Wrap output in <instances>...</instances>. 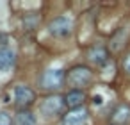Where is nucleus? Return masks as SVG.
I'll list each match as a JSON object with an SVG mask.
<instances>
[{
  "instance_id": "obj_11",
  "label": "nucleus",
  "mask_w": 130,
  "mask_h": 125,
  "mask_svg": "<svg viewBox=\"0 0 130 125\" xmlns=\"http://www.w3.org/2000/svg\"><path fill=\"white\" fill-rule=\"evenodd\" d=\"M13 125H36V118L29 109L18 111L13 118Z\"/></svg>"
},
{
  "instance_id": "obj_6",
  "label": "nucleus",
  "mask_w": 130,
  "mask_h": 125,
  "mask_svg": "<svg viewBox=\"0 0 130 125\" xmlns=\"http://www.w3.org/2000/svg\"><path fill=\"white\" fill-rule=\"evenodd\" d=\"M87 118H89L87 109L86 107H77V109L68 111L62 116V125H86Z\"/></svg>"
},
{
  "instance_id": "obj_9",
  "label": "nucleus",
  "mask_w": 130,
  "mask_h": 125,
  "mask_svg": "<svg viewBox=\"0 0 130 125\" xmlns=\"http://www.w3.org/2000/svg\"><path fill=\"white\" fill-rule=\"evenodd\" d=\"M16 63V54L14 50H11L9 47H2L0 48V72H7L14 66Z\"/></svg>"
},
{
  "instance_id": "obj_14",
  "label": "nucleus",
  "mask_w": 130,
  "mask_h": 125,
  "mask_svg": "<svg viewBox=\"0 0 130 125\" xmlns=\"http://www.w3.org/2000/svg\"><path fill=\"white\" fill-rule=\"evenodd\" d=\"M123 68H125V70H126V72L130 73V54H128V55L125 57V61H123Z\"/></svg>"
},
{
  "instance_id": "obj_4",
  "label": "nucleus",
  "mask_w": 130,
  "mask_h": 125,
  "mask_svg": "<svg viewBox=\"0 0 130 125\" xmlns=\"http://www.w3.org/2000/svg\"><path fill=\"white\" fill-rule=\"evenodd\" d=\"M73 31V22L68 16H57L48 23V32L55 38H66Z\"/></svg>"
},
{
  "instance_id": "obj_7",
  "label": "nucleus",
  "mask_w": 130,
  "mask_h": 125,
  "mask_svg": "<svg viewBox=\"0 0 130 125\" xmlns=\"http://www.w3.org/2000/svg\"><path fill=\"white\" fill-rule=\"evenodd\" d=\"M87 59L96 66H103L109 61V50L103 45H94L87 50Z\"/></svg>"
},
{
  "instance_id": "obj_2",
  "label": "nucleus",
  "mask_w": 130,
  "mask_h": 125,
  "mask_svg": "<svg viewBox=\"0 0 130 125\" xmlns=\"http://www.w3.org/2000/svg\"><path fill=\"white\" fill-rule=\"evenodd\" d=\"M66 82V73L64 70H46L39 75L38 79V84L39 88L46 89V91H54V89H59L62 84Z\"/></svg>"
},
{
  "instance_id": "obj_15",
  "label": "nucleus",
  "mask_w": 130,
  "mask_h": 125,
  "mask_svg": "<svg viewBox=\"0 0 130 125\" xmlns=\"http://www.w3.org/2000/svg\"><path fill=\"white\" fill-rule=\"evenodd\" d=\"M102 102H103V100H102L100 95H94V96H93V104H94V105H100Z\"/></svg>"
},
{
  "instance_id": "obj_5",
  "label": "nucleus",
  "mask_w": 130,
  "mask_h": 125,
  "mask_svg": "<svg viewBox=\"0 0 130 125\" xmlns=\"http://www.w3.org/2000/svg\"><path fill=\"white\" fill-rule=\"evenodd\" d=\"M36 100V93L29 86H16L14 88V104L20 107V111H25L30 107Z\"/></svg>"
},
{
  "instance_id": "obj_3",
  "label": "nucleus",
  "mask_w": 130,
  "mask_h": 125,
  "mask_svg": "<svg viewBox=\"0 0 130 125\" xmlns=\"http://www.w3.org/2000/svg\"><path fill=\"white\" fill-rule=\"evenodd\" d=\"M64 105H66L64 96H61V95H48L46 98L41 100L39 111H41V114H43L45 118H52V116H57V114L62 111Z\"/></svg>"
},
{
  "instance_id": "obj_13",
  "label": "nucleus",
  "mask_w": 130,
  "mask_h": 125,
  "mask_svg": "<svg viewBox=\"0 0 130 125\" xmlns=\"http://www.w3.org/2000/svg\"><path fill=\"white\" fill-rule=\"evenodd\" d=\"M0 125H13V120L7 113H0Z\"/></svg>"
},
{
  "instance_id": "obj_12",
  "label": "nucleus",
  "mask_w": 130,
  "mask_h": 125,
  "mask_svg": "<svg viewBox=\"0 0 130 125\" xmlns=\"http://www.w3.org/2000/svg\"><path fill=\"white\" fill-rule=\"evenodd\" d=\"M38 22H39V18H38L36 15H27V16L23 18V25H25V29H29V31H34L36 25H38Z\"/></svg>"
},
{
  "instance_id": "obj_8",
  "label": "nucleus",
  "mask_w": 130,
  "mask_h": 125,
  "mask_svg": "<svg viewBox=\"0 0 130 125\" xmlns=\"http://www.w3.org/2000/svg\"><path fill=\"white\" fill-rule=\"evenodd\" d=\"M112 125H126L130 121V105L128 104H119L114 113L110 114Z\"/></svg>"
},
{
  "instance_id": "obj_10",
  "label": "nucleus",
  "mask_w": 130,
  "mask_h": 125,
  "mask_svg": "<svg viewBox=\"0 0 130 125\" xmlns=\"http://www.w3.org/2000/svg\"><path fill=\"white\" fill-rule=\"evenodd\" d=\"M84 98H86V93H84L82 89H71V91H68V95L64 96V102H66L68 107L77 109V107H82Z\"/></svg>"
},
{
  "instance_id": "obj_1",
  "label": "nucleus",
  "mask_w": 130,
  "mask_h": 125,
  "mask_svg": "<svg viewBox=\"0 0 130 125\" xmlns=\"http://www.w3.org/2000/svg\"><path fill=\"white\" fill-rule=\"evenodd\" d=\"M91 79H93L91 68L82 66V64L73 66V68L68 70V73H66V84L71 86L73 89H82L84 86H87V84L91 82Z\"/></svg>"
}]
</instances>
